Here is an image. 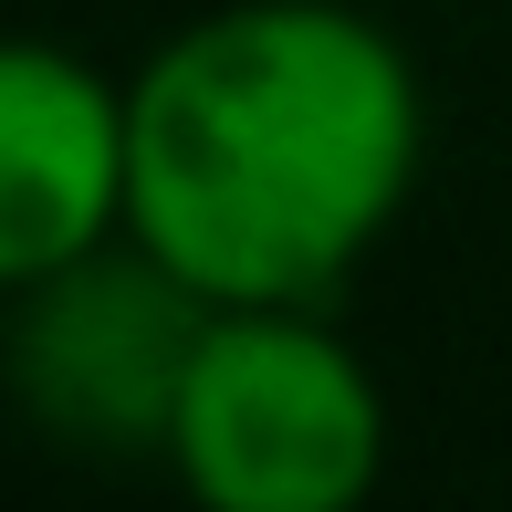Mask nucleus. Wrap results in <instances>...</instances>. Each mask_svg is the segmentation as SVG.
<instances>
[{
    "instance_id": "7ed1b4c3",
    "label": "nucleus",
    "mask_w": 512,
    "mask_h": 512,
    "mask_svg": "<svg viewBox=\"0 0 512 512\" xmlns=\"http://www.w3.org/2000/svg\"><path fill=\"white\" fill-rule=\"evenodd\" d=\"M0 304H11L0 398L21 408V429L84 460H168L178 387L199 366L209 314H220L189 272H168L136 230H115L105 251L0 293Z\"/></svg>"
},
{
    "instance_id": "20e7f679",
    "label": "nucleus",
    "mask_w": 512,
    "mask_h": 512,
    "mask_svg": "<svg viewBox=\"0 0 512 512\" xmlns=\"http://www.w3.org/2000/svg\"><path fill=\"white\" fill-rule=\"evenodd\" d=\"M126 84L63 42L0 32V293L126 230Z\"/></svg>"
},
{
    "instance_id": "f03ea898",
    "label": "nucleus",
    "mask_w": 512,
    "mask_h": 512,
    "mask_svg": "<svg viewBox=\"0 0 512 512\" xmlns=\"http://www.w3.org/2000/svg\"><path fill=\"white\" fill-rule=\"evenodd\" d=\"M168 471L209 512H356L387 471V387L324 304H220L178 387Z\"/></svg>"
},
{
    "instance_id": "f257e3e1",
    "label": "nucleus",
    "mask_w": 512,
    "mask_h": 512,
    "mask_svg": "<svg viewBox=\"0 0 512 512\" xmlns=\"http://www.w3.org/2000/svg\"><path fill=\"white\" fill-rule=\"evenodd\" d=\"M126 230L209 304H324L418 189L429 95L356 0H220L126 74Z\"/></svg>"
}]
</instances>
